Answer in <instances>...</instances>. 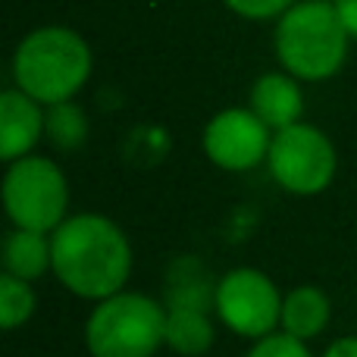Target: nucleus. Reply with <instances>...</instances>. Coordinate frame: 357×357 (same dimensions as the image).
Returning <instances> with one entry per match:
<instances>
[{
	"label": "nucleus",
	"mask_w": 357,
	"mask_h": 357,
	"mask_svg": "<svg viewBox=\"0 0 357 357\" xmlns=\"http://www.w3.org/2000/svg\"><path fill=\"white\" fill-rule=\"evenodd\" d=\"M50 276L82 301H104L129 285L135 251L116 220L104 213H69L60 229L50 232Z\"/></svg>",
	"instance_id": "f257e3e1"
},
{
	"label": "nucleus",
	"mask_w": 357,
	"mask_h": 357,
	"mask_svg": "<svg viewBox=\"0 0 357 357\" xmlns=\"http://www.w3.org/2000/svg\"><path fill=\"white\" fill-rule=\"evenodd\" d=\"M94 56L88 41L69 25H41L19 41L13 54V85L54 107L75 100V94L91 79Z\"/></svg>",
	"instance_id": "f03ea898"
},
{
	"label": "nucleus",
	"mask_w": 357,
	"mask_h": 357,
	"mask_svg": "<svg viewBox=\"0 0 357 357\" xmlns=\"http://www.w3.org/2000/svg\"><path fill=\"white\" fill-rule=\"evenodd\" d=\"M348 38L333 0H298L276 19L273 50L298 82H326L348 60Z\"/></svg>",
	"instance_id": "7ed1b4c3"
},
{
	"label": "nucleus",
	"mask_w": 357,
	"mask_h": 357,
	"mask_svg": "<svg viewBox=\"0 0 357 357\" xmlns=\"http://www.w3.org/2000/svg\"><path fill=\"white\" fill-rule=\"evenodd\" d=\"M85 348L91 357H157L167 348V304L132 289L104 298L85 320Z\"/></svg>",
	"instance_id": "20e7f679"
},
{
	"label": "nucleus",
	"mask_w": 357,
	"mask_h": 357,
	"mask_svg": "<svg viewBox=\"0 0 357 357\" xmlns=\"http://www.w3.org/2000/svg\"><path fill=\"white\" fill-rule=\"evenodd\" d=\"M0 195L6 220L16 229L50 235L69 216V178L60 163L44 154H29L6 163Z\"/></svg>",
	"instance_id": "39448f33"
},
{
	"label": "nucleus",
	"mask_w": 357,
	"mask_h": 357,
	"mask_svg": "<svg viewBox=\"0 0 357 357\" xmlns=\"http://www.w3.org/2000/svg\"><path fill=\"white\" fill-rule=\"evenodd\" d=\"M266 169L285 195L317 197L335 182L339 154H335L333 138L320 126L301 119L289 129L273 132Z\"/></svg>",
	"instance_id": "423d86ee"
},
{
	"label": "nucleus",
	"mask_w": 357,
	"mask_h": 357,
	"mask_svg": "<svg viewBox=\"0 0 357 357\" xmlns=\"http://www.w3.org/2000/svg\"><path fill=\"white\" fill-rule=\"evenodd\" d=\"M282 289L257 266H235L216 279L213 314L232 335L257 342L282 323Z\"/></svg>",
	"instance_id": "0eeeda50"
},
{
	"label": "nucleus",
	"mask_w": 357,
	"mask_h": 357,
	"mask_svg": "<svg viewBox=\"0 0 357 357\" xmlns=\"http://www.w3.org/2000/svg\"><path fill=\"white\" fill-rule=\"evenodd\" d=\"M273 129L251 107H226L213 113L201 132L204 157L222 173H251L266 163Z\"/></svg>",
	"instance_id": "6e6552de"
},
{
	"label": "nucleus",
	"mask_w": 357,
	"mask_h": 357,
	"mask_svg": "<svg viewBox=\"0 0 357 357\" xmlns=\"http://www.w3.org/2000/svg\"><path fill=\"white\" fill-rule=\"evenodd\" d=\"M47 132V107L38 104L16 85L0 94V160L13 163L35 154Z\"/></svg>",
	"instance_id": "1a4fd4ad"
},
{
	"label": "nucleus",
	"mask_w": 357,
	"mask_h": 357,
	"mask_svg": "<svg viewBox=\"0 0 357 357\" xmlns=\"http://www.w3.org/2000/svg\"><path fill=\"white\" fill-rule=\"evenodd\" d=\"M304 82L289 75L285 69L279 73H264L254 79L251 94H248V107L270 126L273 132L289 129V126L301 123L304 116Z\"/></svg>",
	"instance_id": "9d476101"
},
{
	"label": "nucleus",
	"mask_w": 357,
	"mask_h": 357,
	"mask_svg": "<svg viewBox=\"0 0 357 357\" xmlns=\"http://www.w3.org/2000/svg\"><path fill=\"white\" fill-rule=\"evenodd\" d=\"M329 320H333V301L329 295L320 289V285H295V289L285 291L282 301V323L279 329L301 342H314L320 339L329 329Z\"/></svg>",
	"instance_id": "9b49d317"
},
{
	"label": "nucleus",
	"mask_w": 357,
	"mask_h": 357,
	"mask_svg": "<svg viewBox=\"0 0 357 357\" xmlns=\"http://www.w3.org/2000/svg\"><path fill=\"white\" fill-rule=\"evenodd\" d=\"M213 310L167 304V348L178 357H204L216 342Z\"/></svg>",
	"instance_id": "f8f14e48"
},
{
	"label": "nucleus",
	"mask_w": 357,
	"mask_h": 357,
	"mask_svg": "<svg viewBox=\"0 0 357 357\" xmlns=\"http://www.w3.org/2000/svg\"><path fill=\"white\" fill-rule=\"evenodd\" d=\"M54 251H50V235L35 232V229H16L3 235V273L25 282H38L50 273Z\"/></svg>",
	"instance_id": "ddd939ff"
},
{
	"label": "nucleus",
	"mask_w": 357,
	"mask_h": 357,
	"mask_svg": "<svg viewBox=\"0 0 357 357\" xmlns=\"http://www.w3.org/2000/svg\"><path fill=\"white\" fill-rule=\"evenodd\" d=\"M213 295L216 279H210V273L204 270L197 257H178L169 264L163 304H188V307L213 310Z\"/></svg>",
	"instance_id": "4468645a"
},
{
	"label": "nucleus",
	"mask_w": 357,
	"mask_h": 357,
	"mask_svg": "<svg viewBox=\"0 0 357 357\" xmlns=\"http://www.w3.org/2000/svg\"><path fill=\"white\" fill-rule=\"evenodd\" d=\"M88 132H91V123H88L85 110L75 100H63V104L47 107V132H44V138L56 151H63V154L79 151L88 142Z\"/></svg>",
	"instance_id": "2eb2a0df"
},
{
	"label": "nucleus",
	"mask_w": 357,
	"mask_h": 357,
	"mask_svg": "<svg viewBox=\"0 0 357 357\" xmlns=\"http://www.w3.org/2000/svg\"><path fill=\"white\" fill-rule=\"evenodd\" d=\"M35 310H38L35 285L3 273L0 276V326L6 333H13V329L25 326L35 317Z\"/></svg>",
	"instance_id": "dca6fc26"
},
{
	"label": "nucleus",
	"mask_w": 357,
	"mask_h": 357,
	"mask_svg": "<svg viewBox=\"0 0 357 357\" xmlns=\"http://www.w3.org/2000/svg\"><path fill=\"white\" fill-rule=\"evenodd\" d=\"M245 357H317V354L310 351L307 342H301V339H295V335L276 329V333L251 342V348H248Z\"/></svg>",
	"instance_id": "f3484780"
},
{
	"label": "nucleus",
	"mask_w": 357,
	"mask_h": 357,
	"mask_svg": "<svg viewBox=\"0 0 357 357\" xmlns=\"http://www.w3.org/2000/svg\"><path fill=\"white\" fill-rule=\"evenodd\" d=\"M226 10H232L235 16L251 19V22H270V19H279L291 3L298 0H222Z\"/></svg>",
	"instance_id": "a211bd4d"
},
{
	"label": "nucleus",
	"mask_w": 357,
	"mask_h": 357,
	"mask_svg": "<svg viewBox=\"0 0 357 357\" xmlns=\"http://www.w3.org/2000/svg\"><path fill=\"white\" fill-rule=\"evenodd\" d=\"M335 3V13H339L342 25H345L348 38L357 41V0H333Z\"/></svg>",
	"instance_id": "6ab92c4d"
},
{
	"label": "nucleus",
	"mask_w": 357,
	"mask_h": 357,
	"mask_svg": "<svg viewBox=\"0 0 357 357\" xmlns=\"http://www.w3.org/2000/svg\"><path fill=\"white\" fill-rule=\"evenodd\" d=\"M323 357H357V335H339L326 345Z\"/></svg>",
	"instance_id": "aec40b11"
}]
</instances>
